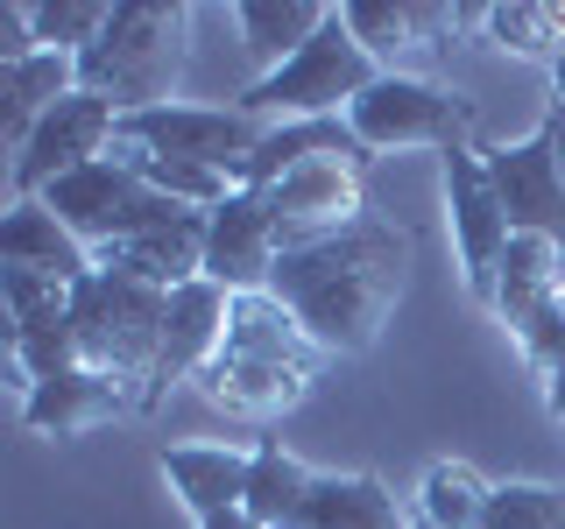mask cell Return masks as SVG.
Here are the masks:
<instances>
[{"mask_svg":"<svg viewBox=\"0 0 565 529\" xmlns=\"http://www.w3.org/2000/svg\"><path fill=\"white\" fill-rule=\"evenodd\" d=\"M199 529H262L247 508H226V516H212V522H199Z\"/></svg>","mask_w":565,"mask_h":529,"instance_id":"d6a6232c","label":"cell"},{"mask_svg":"<svg viewBox=\"0 0 565 529\" xmlns=\"http://www.w3.org/2000/svg\"><path fill=\"white\" fill-rule=\"evenodd\" d=\"M199 402L234 423H276L290 417L297 402L318 388V375H305V367H269V360H241V353H220V360L205 367L199 381Z\"/></svg>","mask_w":565,"mask_h":529,"instance_id":"5bb4252c","label":"cell"},{"mask_svg":"<svg viewBox=\"0 0 565 529\" xmlns=\"http://www.w3.org/2000/svg\"><path fill=\"white\" fill-rule=\"evenodd\" d=\"M191 57V8L184 0H114V22L78 57V85L99 93L120 120L177 99Z\"/></svg>","mask_w":565,"mask_h":529,"instance_id":"7a4b0ae2","label":"cell"},{"mask_svg":"<svg viewBox=\"0 0 565 529\" xmlns=\"http://www.w3.org/2000/svg\"><path fill=\"white\" fill-rule=\"evenodd\" d=\"M0 296H8V332H35V325H64L78 290L43 282V276H8V269H0Z\"/></svg>","mask_w":565,"mask_h":529,"instance_id":"f546056e","label":"cell"},{"mask_svg":"<svg viewBox=\"0 0 565 529\" xmlns=\"http://www.w3.org/2000/svg\"><path fill=\"white\" fill-rule=\"evenodd\" d=\"M558 255H565V240H558Z\"/></svg>","mask_w":565,"mask_h":529,"instance_id":"8d00e7d4","label":"cell"},{"mask_svg":"<svg viewBox=\"0 0 565 529\" xmlns=\"http://www.w3.org/2000/svg\"><path fill=\"white\" fill-rule=\"evenodd\" d=\"M552 106H565V57L552 64Z\"/></svg>","mask_w":565,"mask_h":529,"instance_id":"e575fe53","label":"cell"},{"mask_svg":"<svg viewBox=\"0 0 565 529\" xmlns=\"http://www.w3.org/2000/svg\"><path fill=\"white\" fill-rule=\"evenodd\" d=\"M318 481V466H305L297 452L282 445H255V473H247V516L262 529H290L297 508H305V494Z\"/></svg>","mask_w":565,"mask_h":529,"instance_id":"4316f807","label":"cell"},{"mask_svg":"<svg viewBox=\"0 0 565 529\" xmlns=\"http://www.w3.org/2000/svg\"><path fill=\"white\" fill-rule=\"evenodd\" d=\"M29 22H35V43L43 50L85 57L106 35V22H114V0H29Z\"/></svg>","mask_w":565,"mask_h":529,"instance_id":"83f0119b","label":"cell"},{"mask_svg":"<svg viewBox=\"0 0 565 529\" xmlns=\"http://www.w3.org/2000/svg\"><path fill=\"white\" fill-rule=\"evenodd\" d=\"M128 410H135L128 388H120L114 375H99V367H85V360L22 388V423L43 431V438H85V431H99V423L128 417Z\"/></svg>","mask_w":565,"mask_h":529,"instance_id":"9a60e30c","label":"cell"},{"mask_svg":"<svg viewBox=\"0 0 565 529\" xmlns=\"http://www.w3.org/2000/svg\"><path fill=\"white\" fill-rule=\"evenodd\" d=\"M488 176L502 191V212L516 234H552L565 240V176H558V155H552V134H523L509 149H488Z\"/></svg>","mask_w":565,"mask_h":529,"instance_id":"7c38bea8","label":"cell"},{"mask_svg":"<svg viewBox=\"0 0 565 529\" xmlns=\"http://www.w3.org/2000/svg\"><path fill=\"white\" fill-rule=\"evenodd\" d=\"M311 163H375V149H367L361 134L347 128V114L340 120H282V128L262 134V149H255V163H247L241 184L247 191H276L282 176H297V170H311Z\"/></svg>","mask_w":565,"mask_h":529,"instance_id":"ac0fdd59","label":"cell"},{"mask_svg":"<svg viewBox=\"0 0 565 529\" xmlns=\"http://www.w3.org/2000/svg\"><path fill=\"white\" fill-rule=\"evenodd\" d=\"M226 311H234V296L220 290V282H184V290H170V317H163V360H156V388H149V410L170 396L177 381H199L212 360H220L226 346Z\"/></svg>","mask_w":565,"mask_h":529,"instance_id":"8fae6325","label":"cell"},{"mask_svg":"<svg viewBox=\"0 0 565 529\" xmlns=\"http://www.w3.org/2000/svg\"><path fill=\"white\" fill-rule=\"evenodd\" d=\"M509 339H516V353L537 367L544 381L565 375V296H558V304H544V311H530L523 325H509Z\"/></svg>","mask_w":565,"mask_h":529,"instance_id":"4dcf8cb0","label":"cell"},{"mask_svg":"<svg viewBox=\"0 0 565 529\" xmlns=\"http://www.w3.org/2000/svg\"><path fill=\"white\" fill-rule=\"evenodd\" d=\"M220 353L269 360V367H305V375H326V360H332V353L305 332V317L282 304L276 290L234 296V311H226V346H220Z\"/></svg>","mask_w":565,"mask_h":529,"instance_id":"2e32d148","label":"cell"},{"mask_svg":"<svg viewBox=\"0 0 565 529\" xmlns=\"http://www.w3.org/2000/svg\"><path fill=\"white\" fill-rule=\"evenodd\" d=\"M262 120L241 114V106H191V99H170V106H149V114H128L120 120V141L149 155H170V163H199V170H220V176H247L262 149Z\"/></svg>","mask_w":565,"mask_h":529,"instance_id":"8992f818","label":"cell"},{"mask_svg":"<svg viewBox=\"0 0 565 529\" xmlns=\"http://www.w3.org/2000/svg\"><path fill=\"white\" fill-rule=\"evenodd\" d=\"M0 269H8V276H43V282L78 290V282L99 269V255L71 234V226L43 198H14L8 212H0Z\"/></svg>","mask_w":565,"mask_h":529,"instance_id":"4fadbf2b","label":"cell"},{"mask_svg":"<svg viewBox=\"0 0 565 529\" xmlns=\"http://www.w3.org/2000/svg\"><path fill=\"white\" fill-rule=\"evenodd\" d=\"M544 134H552V155H558V176H565V106L544 114Z\"/></svg>","mask_w":565,"mask_h":529,"instance_id":"1f68e13d","label":"cell"},{"mask_svg":"<svg viewBox=\"0 0 565 529\" xmlns=\"http://www.w3.org/2000/svg\"><path fill=\"white\" fill-rule=\"evenodd\" d=\"M481 35H488V50H509V57H530V64H558L565 57V0H502V8H481Z\"/></svg>","mask_w":565,"mask_h":529,"instance_id":"d4e9b609","label":"cell"},{"mask_svg":"<svg viewBox=\"0 0 565 529\" xmlns=\"http://www.w3.org/2000/svg\"><path fill=\"white\" fill-rule=\"evenodd\" d=\"M114 134H120V114H114V106H106L99 93H71L57 114H50L43 128L29 134V149L8 163L14 198H43L57 176L85 170V163H99V155L114 149Z\"/></svg>","mask_w":565,"mask_h":529,"instance_id":"ba28073f","label":"cell"},{"mask_svg":"<svg viewBox=\"0 0 565 529\" xmlns=\"http://www.w3.org/2000/svg\"><path fill=\"white\" fill-rule=\"evenodd\" d=\"M276 261H282V240L262 191L241 184L226 205L205 212V282H220L226 296H255L276 282Z\"/></svg>","mask_w":565,"mask_h":529,"instance_id":"30bf717a","label":"cell"},{"mask_svg":"<svg viewBox=\"0 0 565 529\" xmlns=\"http://www.w3.org/2000/svg\"><path fill=\"white\" fill-rule=\"evenodd\" d=\"M411 529H431V522H411Z\"/></svg>","mask_w":565,"mask_h":529,"instance_id":"d590c367","label":"cell"},{"mask_svg":"<svg viewBox=\"0 0 565 529\" xmlns=\"http://www.w3.org/2000/svg\"><path fill=\"white\" fill-rule=\"evenodd\" d=\"M340 14L382 71H396L403 50H446V35L459 29V8H438V0H347Z\"/></svg>","mask_w":565,"mask_h":529,"instance_id":"ffe728a7","label":"cell"},{"mask_svg":"<svg viewBox=\"0 0 565 529\" xmlns=\"http://www.w3.org/2000/svg\"><path fill=\"white\" fill-rule=\"evenodd\" d=\"M347 128L367 141L375 155L388 149H459L473 141V106L446 93L438 78H411V71H382L361 99L347 106Z\"/></svg>","mask_w":565,"mask_h":529,"instance_id":"5b68a950","label":"cell"},{"mask_svg":"<svg viewBox=\"0 0 565 529\" xmlns=\"http://www.w3.org/2000/svg\"><path fill=\"white\" fill-rule=\"evenodd\" d=\"M262 198H269L276 240H282V255H290V247L332 240V234H347V226L367 219V170L361 163H311V170L282 176L276 191H262Z\"/></svg>","mask_w":565,"mask_h":529,"instance_id":"9c48e42d","label":"cell"},{"mask_svg":"<svg viewBox=\"0 0 565 529\" xmlns=\"http://www.w3.org/2000/svg\"><path fill=\"white\" fill-rule=\"evenodd\" d=\"M438 176H446V219H452V247H459V276H467V290L494 296V269H502L509 240H516V226H509L502 212V191H494L488 176V149L481 141H459V149L438 155Z\"/></svg>","mask_w":565,"mask_h":529,"instance_id":"52a82bcc","label":"cell"},{"mask_svg":"<svg viewBox=\"0 0 565 529\" xmlns=\"http://www.w3.org/2000/svg\"><path fill=\"white\" fill-rule=\"evenodd\" d=\"M481 529H565V487H552V481H502Z\"/></svg>","mask_w":565,"mask_h":529,"instance_id":"f1b7e54d","label":"cell"},{"mask_svg":"<svg viewBox=\"0 0 565 529\" xmlns=\"http://www.w3.org/2000/svg\"><path fill=\"white\" fill-rule=\"evenodd\" d=\"M234 22H241V43H247V57H255V71L269 78V71H282L332 22V0H241Z\"/></svg>","mask_w":565,"mask_h":529,"instance_id":"cb8c5ba5","label":"cell"},{"mask_svg":"<svg viewBox=\"0 0 565 529\" xmlns=\"http://www.w3.org/2000/svg\"><path fill=\"white\" fill-rule=\"evenodd\" d=\"M417 516L375 473H318L290 529H411Z\"/></svg>","mask_w":565,"mask_h":529,"instance_id":"7402d4cb","label":"cell"},{"mask_svg":"<svg viewBox=\"0 0 565 529\" xmlns=\"http://www.w3.org/2000/svg\"><path fill=\"white\" fill-rule=\"evenodd\" d=\"M247 473H255V445H170L163 452V481L191 508V522L247 508Z\"/></svg>","mask_w":565,"mask_h":529,"instance_id":"d6986e66","label":"cell"},{"mask_svg":"<svg viewBox=\"0 0 565 529\" xmlns=\"http://www.w3.org/2000/svg\"><path fill=\"white\" fill-rule=\"evenodd\" d=\"M488 501H494V481H481L467 458H438V466L417 481L411 516L431 522V529H481L488 522Z\"/></svg>","mask_w":565,"mask_h":529,"instance_id":"484cf974","label":"cell"},{"mask_svg":"<svg viewBox=\"0 0 565 529\" xmlns=\"http://www.w3.org/2000/svg\"><path fill=\"white\" fill-rule=\"evenodd\" d=\"M163 317H170V290L135 282L120 269H93L71 296V325H78V360L114 375L135 396V410H149L156 388V360H163Z\"/></svg>","mask_w":565,"mask_h":529,"instance_id":"3957f363","label":"cell"},{"mask_svg":"<svg viewBox=\"0 0 565 529\" xmlns=\"http://www.w3.org/2000/svg\"><path fill=\"white\" fill-rule=\"evenodd\" d=\"M544 402H552V417L565 423V375H552V381H544Z\"/></svg>","mask_w":565,"mask_h":529,"instance_id":"836d02e7","label":"cell"},{"mask_svg":"<svg viewBox=\"0 0 565 529\" xmlns=\"http://www.w3.org/2000/svg\"><path fill=\"white\" fill-rule=\"evenodd\" d=\"M71 93H85V85H78V57H64V50H35L22 64H0V149H8V163Z\"/></svg>","mask_w":565,"mask_h":529,"instance_id":"e0dca14e","label":"cell"},{"mask_svg":"<svg viewBox=\"0 0 565 529\" xmlns=\"http://www.w3.org/2000/svg\"><path fill=\"white\" fill-rule=\"evenodd\" d=\"M565 296V255H558V240L552 234H516L509 240V255H502V269H494V317L502 325H523L530 311H544V304H558Z\"/></svg>","mask_w":565,"mask_h":529,"instance_id":"603a6c76","label":"cell"},{"mask_svg":"<svg viewBox=\"0 0 565 529\" xmlns=\"http://www.w3.org/2000/svg\"><path fill=\"white\" fill-rule=\"evenodd\" d=\"M403 276H411V234L396 219L367 212L361 226L311 247H290L276 261L269 290L305 317V332L340 360V353H367L382 339V325L396 317Z\"/></svg>","mask_w":565,"mask_h":529,"instance_id":"6da1fadb","label":"cell"},{"mask_svg":"<svg viewBox=\"0 0 565 529\" xmlns=\"http://www.w3.org/2000/svg\"><path fill=\"white\" fill-rule=\"evenodd\" d=\"M99 269H120L135 282H156V290H184V282L205 276V212H184L170 226H149V234L99 247Z\"/></svg>","mask_w":565,"mask_h":529,"instance_id":"44dd1931","label":"cell"},{"mask_svg":"<svg viewBox=\"0 0 565 529\" xmlns=\"http://www.w3.org/2000/svg\"><path fill=\"white\" fill-rule=\"evenodd\" d=\"M382 78V64L361 50V35L347 29V14L332 8V22L311 35L305 50H297L282 71L269 78H255L247 93L234 99L241 114H255L262 128H282V120H340L353 99L367 93V85Z\"/></svg>","mask_w":565,"mask_h":529,"instance_id":"277c9868","label":"cell"}]
</instances>
